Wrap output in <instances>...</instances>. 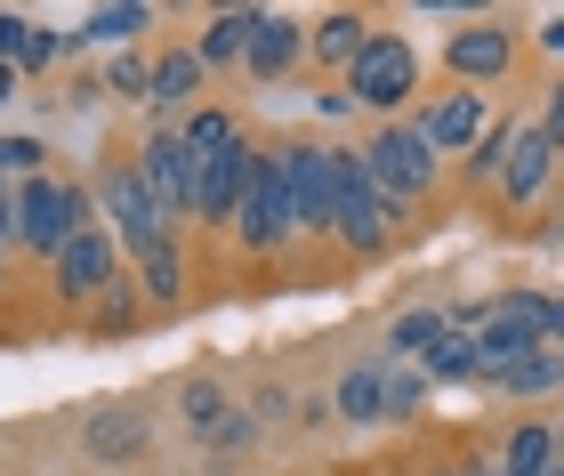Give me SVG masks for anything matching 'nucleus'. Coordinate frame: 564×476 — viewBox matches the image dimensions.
Returning a JSON list of instances; mask_svg holds the SVG:
<instances>
[{
    "instance_id": "1",
    "label": "nucleus",
    "mask_w": 564,
    "mask_h": 476,
    "mask_svg": "<svg viewBox=\"0 0 564 476\" xmlns=\"http://www.w3.org/2000/svg\"><path fill=\"white\" fill-rule=\"evenodd\" d=\"M330 242L347 259H379V250L403 242V210L371 186V170L355 145H330Z\"/></svg>"
},
{
    "instance_id": "2",
    "label": "nucleus",
    "mask_w": 564,
    "mask_h": 476,
    "mask_svg": "<svg viewBox=\"0 0 564 476\" xmlns=\"http://www.w3.org/2000/svg\"><path fill=\"white\" fill-rule=\"evenodd\" d=\"M82 227H106V218L89 210V186H73V178L41 170V178H24L9 194V250H24V259H57Z\"/></svg>"
},
{
    "instance_id": "3",
    "label": "nucleus",
    "mask_w": 564,
    "mask_h": 476,
    "mask_svg": "<svg viewBox=\"0 0 564 476\" xmlns=\"http://www.w3.org/2000/svg\"><path fill=\"white\" fill-rule=\"evenodd\" d=\"M452 323L476 339V380H500L508 364H524L532 347H549V299L541 291H500V299H484V307H459Z\"/></svg>"
},
{
    "instance_id": "4",
    "label": "nucleus",
    "mask_w": 564,
    "mask_h": 476,
    "mask_svg": "<svg viewBox=\"0 0 564 476\" xmlns=\"http://www.w3.org/2000/svg\"><path fill=\"white\" fill-rule=\"evenodd\" d=\"M355 154H364V170H371V186L388 194V203L412 218L427 194H435V178H444V170H435V145L420 138V121H379V130L355 145Z\"/></svg>"
},
{
    "instance_id": "5",
    "label": "nucleus",
    "mask_w": 564,
    "mask_h": 476,
    "mask_svg": "<svg viewBox=\"0 0 564 476\" xmlns=\"http://www.w3.org/2000/svg\"><path fill=\"white\" fill-rule=\"evenodd\" d=\"M347 97H355V113L403 121V106L420 97V48L403 33H371V48L347 65Z\"/></svg>"
},
{
    "instance_id": "6",
    "label": "nucleus",
    "mask_w": 564,
    "mask_h": 476,
    "mask_svg": "<svg viewBox=\"0 0 564 476\" xmlns=\"http://www.w3.org/2000/svg\"><path fill=\"white\" fill-rule=\"evenodd\" d=\"M226 235H235L242 259H282L299 235H291V203H282V170H274V145H259V162H250L242 178V203L226 218Z\"/></svg>"
},
{
    "instance_id": "7",
    "label": "nucleus",
    "mask_w": 564,
    "mask_h": 476,
    "mask_svg": "<svg viewBox=\"0 0 564 476\" xmlns=\"http://www.w3.org/2000/svg\"><path fill=\"white\" fill-rule=\"evenodd\" d=\"M97 210H106V235L121 242V250H145L153 242H170L177 227H170V210L153 203V186L138 178V162H113V170H97Z\"/></svg>"
},
{
    "instance_id": "8",
    "label": "nucleus",
    "mask_w": 564,
    "mask_h": 476,
    "mask_svg": "<svg viewBox=\"0 0 564 476\" xmlns=\"http://www.w3.org/2000/svg\"><path fill=\"white\" fill-rule=\"evenodd\" d=\"M274 170H282V203H291V235L330 242V145L323 138H282Z\"/></svg>"
},
{
    "instance_id": "9",
    "label": "nucleus",
    "mask_w": 564,
    "mask_h": 476,
    "mask_svg": "<svg viewBox=\"0 0 564 476\" xmlns=\"http://www.w3.org/2000/svg\"><path fill=\"white\" fill-rule=\"evenodd\" d=\"M556 170H564V154L549 145V130L541 121H517V138H508V162H500V178H492V194H500V210H541L549 194H556Z\"/></svg>"
},
{
    "instance_id": "10",
    "label": "nucleus",
    "mask_w": 564,
    "mask_h": 476,
    "mask_svg": "<svg viewBox=\"0 0 564 476\" xmlns=\"http://www.w3.org/2000/svg\"><path fill=\"white\" fill-rule=\"evenodd\" d=\"M130 162L153 186V203L170 210V227H194V145H186V130H177V121H153Z\"/></svg>"
},
{
    "instance_id": "11",
    "label": "nucleus",
    "mask_w": 564,
    "mask_h": 476,
    "mask_svg": "<svg viewBox=\"0 0 564 476\" xmlns=\"http://www.w3.org/2000/svg\"><path fill=\"white\" fill-rule=\"evenodd\" d=\"M48 283H57L65 307H97V299L121 283V242H113L106 227H82L57 259H48Z\"/></svg>"
},
{
    "instance_id": "12",
    "label": "nucleus",
    "mask_w": 564,
    "mask_h": 476,
    "mask_svg": "<svg viewBox=\"0 0 564 476\" xmlns=\"http://www.w3.org/2000/svg\"><path fill=\"white\" fill-rule=\"evenodd\" d=\"M444 65H452V89H484V82H500V73L517 65V33H508L500 17H468L444 41Z\"/></svg>"
},
{
    "instance_id": "13",
    "label": "nucleus",
    "mask_w": 564,
    "mask_h": 476,
    "mask_svg": "<svg viewBox=\"0 0 564 476\" xmlns=\"http://www.w3.org/2000/svg\"><path fill=\"white\" fill-rule=\"evenodd\" d=\"M250 162H259V138H250V145H226V154H202V162H194V227H210V235H218L226 218H235Z\"/></svg>"
},
{
    "instance_id": "14",
    "label": "nucleus",
    "mask_w": 564,
    "mask_h": 476,
    "mask_svg": "<svg viewBox=\"0 0 564 476\" xmlns=\"http://www.w3.org/2000/svg\"><path fill=\"white\" fill-rule=\"evenodd\" d=\"M412 121H420V138L435 145V154H468V145L492 130V97L484 89H444V97H427Z\"/></svg>"
},
{
    "instance_id": "15",
    "label": "nucleus",
    "mask_w": 564,
    "mask_h": 476,
    "mask_svg": "<svg viewBox=\"0 0 564 476\" xmlns=\"http://www.w3.org/2000/svg\"><path fill=\"white\" fill-rule=\"evenodd\" d=\"M306 57V24L299 17H282V9H259V33H250V57H242V73L250 82H282Z\"/></svg>"
},
{
    "instance_id": "16",
    "label": "nucleus",
    "mask_w": 564,
    "mask_h": 476,
    "mask_svg": "<svg viewBox=\"0 0 564 476\" xmlns=\"http://www.w3.org/2000/svg\"><path fill=\"white\" fill-rule=\"evenodd\" d=\"M177 412H186V429H194L202 444H250V420L226 404L218 380H186V388H177Z\"/></svg>"
},
{
    "instance_id": "17",
    "label": "nucleus",
    "mask_w": 564,
    "mask_h": 476,
    "mask_svg": "<svg viewBox=\"0 0 564 476\" xmlns=\"http://www.w3.org/2000/svg\"><path fill=\"white\" fill-rule=\"evenodd\" d=\"M371 33H379V24H371L364 9H330V17H315V24H306V57H315V65H330V73H347V65L371 48Z\"/></svg>"
},
{
    "instance_id": "18",
    "label": "nucleus",
    "mask_w": 564,
    "mask_h": 476,
    "mask_svg": "<svg viewBox=\"0 0 564 476\" xmlns=\"http://www.w3.org/2000/svg\"><path fill=\"white\" fill-rule=\"evenodd\" d=\"M202 82H210V73H202L194 48H153V89H145V106L186 121V113H194V97H202Z\"/></svg>"
},
{
    "instance_id": "19",
    "label": "nucleus",
    "mask_w": 564,
    "mask_h": 476,
    "mask_svg": "<svg viewBox=\"0 0 564 476\" xmlns=\"http://www.w3.org/2000/svg\"><path fill=\"white\" fill-rule=\"evenodd\" d=\"M250 33H259V9H210V17H202V33H194L202 73L242 65V57H250Z\"/></svg>"
},
{
    "instance_id": "20",
    "label": "nucleus",
    "mask_w": 564,
    "mask_h": 476,
    "mask_svg": "<svg viewBox=\"0 0 564 476\" xmlns=\"http://www.w3.org/2000/svg\"><path fill=\"white\" fill-rule=\"evenodd\" d=\"M330 412H339L347 429H371V420H388V364H355V371H339V388H330Z\"/></svg>"
},
{
    "instance_id": "21",
    "label": "nucleus",
    "mask_w": 564,
    "mask_h": 476,
    "mask_svg": "<svg viewBox=\"0 0 564 476\" xmlns=\"http://www.w3.org/2000/svg\"><path fill=\"white\" fill-rule=\"evenodd\" d=\"M138 33H153V9L145 0H121V9H89L82 33H65V48H130Z\"/></svg>"
},
{
    "instance_id": "22",
    "label": "nucleus",
    "mask_w": 564,
    "mask_h": 476,
    "mask_svg": "<svg viewBox=\"0 0 564 476\" xmlns=\"http://www.w3.org/2000/svg\"><path fill=\"white\" fill-rule=\"evenodd\" d=\"M138 299L145 307H177V299H186V242H153L145 259H138Z\"/></svg>"
},
{
    "instance_id": "23",
    "label": "nucleus",
    "mask_w": 564,
    "mask_h": 476,
    "mask_svg": "<svg viewBox=\"0 0 564 476\" xmlns=\"http://www.w3.org/2000/svg\"><path fill=\"white\" fill-rule=\"evenodd\" d=\"M500 476H556V420H517L500 444Z\"/></svg>"
},
{
    "instance_id": "24",
    "label": "nucleus",
    "mask_w": 564,
    "mask_h": 476,
    "mask_svg": "<svg viewBox=\"0 0 564 476\" xmlns=\"http://www.w3.org/2000/svg\"><path fill=\"white\" fill-rule=\"evenodd\" d=\"M177 130H186L194 162H202V154H226V145H250V121H242L235 106H194L186 121H177Z\"/></svg>"
},
{
    "instance_id": "25",
    "label": "nucleus",
    "mask_w": 564,
    "mask_h": 476,
    "mask_svg": "<svg viewBox=\"0 0 564 476\" xmlns=\"http://www.w3.org/2000/svg\"><path fill=\"white\" fill-rule=\"evenodd\" d=\"M492 388H500V396H556V388H564V356H556V347H532V356L508 364Z\"/></svg>"
},
{
    "instance_id": "26",
    "label": "nucleus",
    "mask_w": 564,
    "mask_h": 476,
    "mask_svg": "<svg viewBox=\"0 0 564 476\" xmlns=\"http://www.w3.org/2000/svg\"><path fill=\"white\" fill-rule=\"evenodd\" d=\"M444 332H452V315H444V307H403V315L388 323V347H395V356H427V347L444 339Z\"/></svg>"
},
{
    "instance_id": "27",
    "label": "nucleus",
    "mask_w": 564,
    "mask_h": 476,
    "mask_svg": "<svg viewBox=\"0 0 564 476\" xmlns=\"http://www.w3.org/2000/svg\"><path fill=\"white\" fill-rule=\"evenodd\" d=\"M420 371H427V380H476V339L452 323V332H444V339H435L427 356H420Z\"/></svg>"
},
{
    "instance_id": "28",
    "label": "nucleus",
    "mask_w": 564,
    "mask_h": 476,
    "mask_svg": "<svg viewBox=\"0 0 564 476\" xmlns=\"http://www.w3.org/2000/svg\"><path fill=\"white\" fill-rule=\"evenodd\" d=\"M89 453L97 461H138L145 453V429L130 412H106V420H89Z\"/></svg>"
},
{
    "instance_id": "29",
    "label": "nucleus",
    "mask_w": 564,
    "mask_h": 476,
    "mask_svg": "<svg viewBox=\"0 0 564 476\" xmlns=\"http://www.w3.org/2000/svg\"><path fill=\"white\" fill-rule=\"evenodd\" d=\"M97 89H113V97H145V89H153V57H145V48H113L106 73H97Z\"/></svg>"
},
{
    "instance_id": "30",
    "label": "nucleus",
    "mask_w": 564,
    "mask_h": 476,
    "mask_svg": "<svg viewBox=\"0 0 564 476\" xmlns=\"http://www.w3.org/2000/svg\"><path fill=\"white\" fill-rule=\"evenodd\" d=\"M138 315H145V299H138V283H130V274H121V283H113V291L89 307V332H130Z\"/></svg>"
},
{
    "instance_id": "31",
    "label": "nucleus",
    "mask_w": 564,
    "mask_h": 476,
    "mask_svg": "<svg viewBox=\"0 0 564 476\" xmlns=\"http://www.w3.org/2000/svg\"><path fill=\"white\" fill-rule=\"evenodd\" d=\"M508 138H517V121H492L476 145H468V186H492L500 178V162H508Z\"/></svg>"
},
{
    "instance_id": "32",
    "label": "nucleus",
    "mask_w": 564,
    "mask_h": 476,
    "mask_svg": "<svg viewBox=\"0 0 564 476\" xmlns=\"http://www.w3.org/2000/svg\"><path fill=\"white\" fill-rule=\"evenodd\" d=\"M427 404V371L420 364H388V420H412Z\"/></svg>"
},
{
    "instance_id": "33",
    "label": "nucleus",
    "mask_w": 564,
    "mask_h": 476,
    "mask_svg": "<svg viewBox=\"0 0 564 476\" xmlns=\"http://www.w3.org/2000/svg\"><path fill=\"white\" fill-rule=\"evenodd\" d=\"M41 162H48V154H41V138H0V178H17V186H24V178H41Z\"/></svg>"
},
{
    "instance_id": "34",
    "label": "nucleus",
    "mask_w": 564,
    "mask_h": 476,
    "mask_svg": "<svg viewBox=\"0 0 564 476\" xmlns=\"http://www.w3.org/2000/svg\"><path fill=\"white\" fill-rule=\"evenodd\" d=\"M24 41H33V24L0 9V65H9V73H17V57H24Z\"/></svg>"
},
{
    "instance_id": "35",
    "label": "nucleus",
    "mask_w": 564,
    "mask_h": 476,
    "mask_svg": "<svg viewBox=\"0 0 564 476\" xmlns=\"http://www.w3.org/2000/svg\"><path fill=\"white\" fill-rule=\"evenodd\" d=\"M549 347H564V299H549Z\"/></svg>"
},
{
    "instance_id": "36",
    "label": "nucleus",
    "mask_w": 564,
    "mask_h": 476,
    "mask_svg": "<svg viewBox=\"0 0 564 476\" xmlns=\"http://www.w3.org/2000/svg\"><path fill=\"white\" fill-rule=\"evenodd\" d=\"M444 476H500V461H459V468H444Z\"/></svg>"
},
{
    "instance_id": "37",
    "label": "nucleus",
    "mask_w": 564,
    "mask_h": 476,
    "mask_svg": "<svg viewBox=\"0 0 564 476\" xmlns=\"http://www.w3.org/2000/svg\"><path fill=\"white\" fill-rule=\"evenodd\" d=\"M9 97H17V73H9V65H0V106H9Z\"/></svg>"
},
{
    "instance_id": "38",
    "label": "nucleus",
    "mask_w": 564,
    "mask_h": 476,
    "mask_svg": "<svg viewBox=\"0 0 564 476\" xmlns=\"http://www.w3.org/2000/svg\"><path fill=\"white\" fill-rule=\"evenodd\" d=\"M0 250H9V194H0Z\"/></svg>"
},
{
    "instance_id": "39",
    "label": "nucleus",
    "mask_w": 564,
    "mask_h": 476,
    "mask_svg": "<svg viewBox=\"0 0 564 476\" xmlns=\"http://www.w3.org/2000/svg\"><path fill=\"white\" fill-rule=\"evenodd\" d=\"M541 41H549V48H564V17H556V24H549V33H541Z\"/></svg>"
},
{
    "instance_id": "40",
    "label": "nucleus",
    "mask_w": 564,
    "mask_h": 476,
    "mask_svg": "<svg viewBox=\"0 0 564 476\" xmlns=\"http://www.w3.org/2000/svg\"><path fill=\"white\" fill-rule=\"evenodd\" d=\"M556 476H564V420H556Z\"/></svg>"
}]
</instances>
